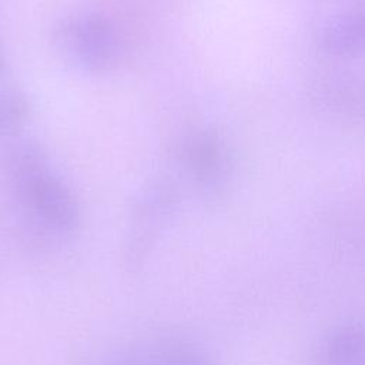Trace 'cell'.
<instances>
[{"label":"cell","instance_id":"6","mask_svg":"<svg viewBox=\"0 0 365 365\" xmlns=\"http://www.w3.org/2000/svg\"><path fill=\"white\" fill-rule=\"evenodd\" d=\"M29 106L17 91L0 90V133H14L26 121Z\"/></svg>","mask_w":365,"mask_h":365},{"label":"cell","instance_id":"7","mask_svg":"<svg viewBox=\"0 0 365 365\" xmlns=\"http://www.w3.org/2000/svg\"><path fill=\"white\" fill-rule=\"evenodd\" d=\"M167 365H211L210 359L195 348L180 346L171 352Z\"/></svg>","mask_w":365,"mask_h":365},{"label":"cell","instance_id":"5","mask_svg":"<svg viewBox=\"0 0 365 365\" xmlns=\"http://www.w3.org/2000/svg\"><path fill=\"white\" fill-rule=\"evenodd\" d=\"M317 365H365V322L332 329L319 346Z\"/></svg>","mask_w":365,"mask_h":365},{"label":"cell","instance_id":"2","mask_svg":"<svg viewBox=\"0 0 365 365\" xmlns=\"http://www.w3.org/2000/svg\"><path fill=\"white\" fill-rule=\"evenodd\" d=\"M57 38L63 50L87 71H107L117 60L115 31L110 21L98 14H80L64 20Z\"/></svg>","mask_w":365,"mask_h":365},{"label":"cell","instance_id":"3","mask_svg":"<svg viewBox=\"0 0 365 365\" xmlns=\"http://www.w3.org/2000/svg\"><path fill=\"white\" fill-rule=\"evenodd\" d=\"M319 48L334 57L365 51V1L328 17L318 31Z\"/></svg>","mask_w":365,"mask_h":365},{"label":"cell","instance_id":"4","mask_svg":"<svg viewBox=\"0 0 365 365\" xmlns=\"http://www.w3.org/2000/svg\"><path fill=\"white\" fill-rule=\"evenodd\" d=\"M185 164L204 190H215L227 175L228 157L222 140L212 131H200L185 145Z\"/></svg>","mask_w":365,"mask_h":365},{"label":"cell","instance_id":"1","mask_svg":"<svg viewBox=\"0 0 365 365\" xmlns=\"http://www.w3.org/2000/svg\"><path fill=\"white\" fill-rule=\"evenodd\" d=\"M9 164L20 200L44 227L60 234L78 228L77 200L37 143L19 144L11 151Z\"/></svg>","mask_w":365,"mask_h":365},{"label":"cell","instance_id":"8","mask_svg":"<svg viewBox=\"0 0 365 365\" xmlns=\"http://www.w3.org/2000/svg\"><path fill=\"white\" fill-rule=\"evenodd\" d=\"M1 68H3V64H1V61H0V70H1Z\"/></svg>","mask_w":365,"mask_h":365}]
</instances>
